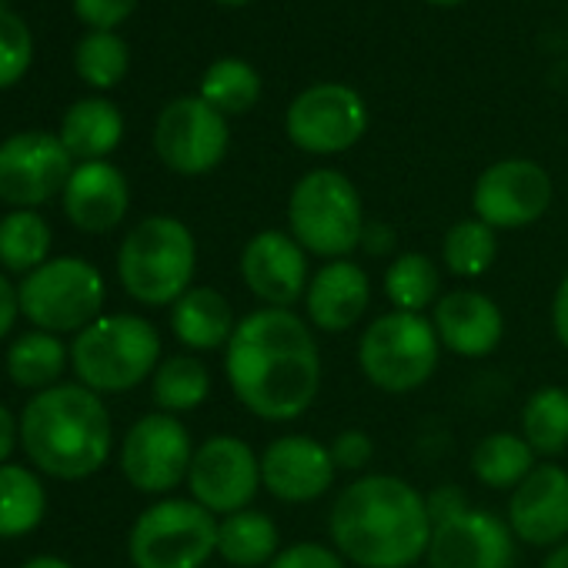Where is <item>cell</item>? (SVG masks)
<instances>
[{
    "label": "cell",
    "instance_id": "1",
    "mask_svg": "<svg viewBox=\"0 0 568 568\" xmlns=\"http://www.w3.org/2000/svg\"><path fill=\"white\" fill-rule=\"evenodd\" d=\"M234 398L261 422H295L322 392V352L312 325L292 308L244 315L224 348Z\"/></svg>",
    "mask_w": 568,
    "mask_h": 568
},
{
    "label": "cell",
    "instance_id": "2",
    "mask_svg": "<svg viewBox=\"0 0 568 568\" xmlns=\"http://www.w3.org/2000/svg\"><path fill=\"white\" fill-rule=\"evenodd\" d=\"M335 551L358 568H412L428 555L425 495L398 475H362L332 505Z\"/></svg>",
    "mask_w": 568,
    "mask_h": 568
},
{
    "label": "cell",
    "instance_id": "3",
    "mask_svg": "<svg viewBox=\"0 0 568 568\" xmlns=\"http://www.w3.org/2000/svg\"><path fill=\"white\" fill-rule=\"evenodd\" d=\"M21 445L31 465L61 481L98 475L114 448L111 412L101 395L78 385L38 392L21 412Z\"/></svg>",
    "mask_w": 568,
    "mask_h": 568
},
{
    "label": "cell",
    "instance_id": "4",
    "mask_svg": "<svg viewBox=\"0 0 568 568\" xmlns=\"http://www.w3.org/2000/svg\"><path fill=\"white\" fill-rule=\"evenodd\" d=\"M194 267V234L171 214H151L138 221L118 251V277L124 292L148 308L174 305L184 292H191Z\"/></svg>",
    "mask_w": 568,
    "mask_h": 568
},
{
    "label": "cell",
    "instance_id": "5",
    "mask_svg": "<svg viewBox=\"0 0 568 568\" xmlns=\"http://www.w3.org/2000/svg\"><path fill=\"white\" fill-rule=\"evenodd\" d=\"M161 365V335L141 315H101L71 345L78 382L98 395H121L154 378Z\"/></svg>",
    "mask_w": 568,
    "mask_h": 568
},
{
    "label": "cell",
    "instance_id": "6",
    "mask_svg": "<svg viewBox=\"0 0 568 568\" xmlns=\"http://www.w3.org/2000/svg\"><path fill=\"white\" fill-rule=\"evenodd\" d=\"M365 204L352 178L335 168L308 171L288 197V234L322 261H342L362 244Z\"/></svg>",
    "mask_w": 568,
    "mask_h": 568
},
{
    "label": "cell",
    "instance_id": "7",
    "mask_svg": "<svg viewBox=\"0 0 568 568\" xmlns=\"http://www.w3.org/2000/svg\"><path fill=\"white\" fill-rule=\"evenodd\" d=\"M21 315L48 335H81L104 312V277L84 257H51L24 274L18 288Z\"/></svg>",
    "mask_w": 568,
    "mask_h": 568
},
{
    "label": "cell",
    "instance_id": "8",
    "mask_svg": "<svg viewBox=\"0 0 568 568\" xmlns=\"http://www.w3.org/2000/svg\"><path fill=\"white\" fill-rule=\"evenodd\" d=\"M438 358L442 342L425 315H378L358 342L362 375L388 395H408L428 385V378L438 368Z\"/></svg>",
    "mask_w": 568,
    "mask_h": 568
},
{
    "label": "cell",
    "instance_id": "9",
    "mask_svg": "<svg viewBox=\"0 0 568 568\" xmlns=\"http://www.w3.org/2000/svg\"><path fill=\"white\" fill-rule=\"evenodd\" d=\"M217 551V515L194 498H161L138 515L128 538L134 568H204Z\"/></svg>",
    "mask_w": 568,
    "mask_h": 568
},
{
    "label": "cell",
    "instance_id": "10",
    "mask_svg": "<svg viewBox=\"0 0 568 568\" xmlns=\"http://www.w3.org/2000/svg\"><path fill=\"white\" fill-rule=\"evenodd\" d=\"M368 131V108L348 84H312L284 111L288 141L315 158L352 151Z\"/></svg>",
    "mask_w": 568,
    "mask_h": 568
},
{
    "label": "cell",
    "instance_id": "11",
    "mask_svg": "<svg viewBox=\"0 0 568 568\" xmlns=\"http://www.w3.org/2000/svg\"><path fill=\"white\" fill-rule=\"evenodd\" d=\"M231 144L227 118L217 114L201 98L171 101L154 124V151L161 164L184 178H201L214 171Z\"/></svg>",
    "mask_w": 568,
    "mask_h": 568
},
{
    "label": "cell",
    "instance_id": "12",
    "mask_svg": "<svg viewBox=\"0 0 568 568\" xmlns=\"http://www.w3.org/2000/svg\"><path fill=\"white\" fill-rule=\"evenodd\" d=\"M194 445L178 415L151 412L138 418L121 445V471L144 495H168L187 481Z\"/></svg>",
    "mask_w": 568,
    "mask_h": 568
},
{
    "label": "cell",
    "instance_id": "13",
    "mask_svg": "<svg viewBox=\"0 0 568 568\" xmlns=\"http://www.w3.org/2000/svg\"><path fill=\"white\" fill-rule=\"evenodd\" d=\"M58 134L24 131L0 144V201L14 211H34L64 194L74 168Z\"/></svg>",
    "mask_w": 568,
    "mask_h": 568
},
{
    "label": "cell",
    "instance_id": "14",
    "mask_svg": "<svg viewBox=\"0 0 568 568\" xmlns=\"http://www.w3.org/2000/svg\"><path fill=\"white\" fill-rule=\"evenodd\" d=\"M187 488L211 515L244 511L261 488V455L237 435H211L194 448Z\"/></svg>",
    "mask_w": 568,
    "mask_h": 568
},
{
    "label": "cell",
    "instance_id": "15",
    "mask_svg": "<svg viewBox=\"0 0 568 568\" xmlns=\"http://www.w3.org/2000/svg\"><path fill=\"white\" fill-rule=\"evenodd\" d=\"M551 204V178L538 161L505 158L485 168L471 191V211L495 231L535 224Z\"/></svg>",
    "mask_w": 568,
    "mask_h": 568
},
{
    "label": "cell",
    "instance_id": "16",
    "mask_svg": "<svg viewBox=\"0 0 568 568\" xmlns=\"http://www.w3.org/2000/svg\"><path fill=\"white\" fill-rule=\"evenodd\" d=\"M241 281L261 308H295L308 292V251L288 231H257L241 251Z\"/></svg>",
    "mask_w": 568,
    "mask_h": 568
},
{
    "label": "cell",
    "instance_id": "17",
    "mask_svg": "<svg viewBox=\"0 0 568 568\" xmlns=\"http://www.w3.org/2000/svg\"><path fill=\"white\" fill-rule=\"evenodd\" d=\"M428 568H511L515 531L508 518L485 508H468L458 518L435 525L428 541Z\"/></svg>",
    "mask_w": 568,
    "mask_h": 568
},
{
    "label": "cell",
    "instance_id": "18",
    "mask_svg": "<svg viewBox=\"0 0 568 568\" xmlns=\"http://www.w3.org/2000/svg\"><path fill=\"white\" fill-rule=\"evenodd\" d=\"M335 458L312 435H281L261 452V488L288 505L318 501L335 485Z\"/></svg>",
    "mask_w": 568,
    "mask_h": 568
},
{
    "label": "cell",
    "instance_id": "19",
    "mask_svg": "<svg viewBox=\"0 0 568 568\" xmlns=\"http://www.w3.org/2000/svg\"><path fill=\"white\" fill-rule=\"evenodd\" d=\"M508 525L515 538L538 548L568 541V471L541 462L508 498Z\"/></svg>",
    "mask_w": 568,
    "mask_h": 568
},
{
    "label": "cell",
    "instance_id": "20",
    "mask_svg": "<svg viewBox=\"0 0 568 568\" xmlns=\"http://www.w3.org/2000/svg\"><path fill=\"white\" fill-rule=\"evenodd\" d=\"M432 325L442 348L458 358H488L505 338L501 308L475 288L442 295L432 308Z\"/></svg>",
    "mask_w": 568,
    "mask_h": 568
},
{
    "label": "cell",
    "instance_id": "21",
    "mask_svg": "<svg viewBox=\"0 0 568 568\" xmlns=\"http://www.w3.org/2000/svg\"><path fill=\"white\" fill-rule=\"evenodd\" d=\"M372 305V277L352 257L328 261L312 274L305 292L308 325L325 335L352 332Z\"/></svg>",
    "mask_w": 568,
    "mask_h": 568
},
{
    "label": "cell",
    "instance_id": "22",
    "mask_svg": "<svg viewBox=\"0 0 568 568\" xmlns=\"http://www.w3.org/2000/svg\"><path fill=\"white\" fill-rule=\"evenodd\" d=\"M61 204L78 231L108 234L124 221L131 207V187L111 161H84L74 168Z\"/></svg>",
    "mask_w": 568,
    "mask_h": 568
},
{
    "label": "cell",
    "instance_id": "23",
    "mask_svg": "<svg viewBox=\"0 0 568 568\" xmlns=\"http://www.w3.org/2000/svg\"><path fill=\"white\" fill-rule=\"evenodd\" d=\"M237 322L227 298L217 288L197 284L171 305V332L191 352H217L227 348Z\"/></svg>",
    "mask_w": 568,
    "mask_h": 568
},
{
    "label": "cell",
    "instance_id": "24",
    "mask_svg": "<svg viewBox=\"0 0 568 568\" xmlns=\"http://www.w3.org/2000/svg\"><path fill=\"white\" fill-rule=\"evenodd\" d=\"M58 138L81 164L104 161L124 138V118L108 98H84L64 111Z\"/></svg>",
    "mask_w": 568,
    "mask_h": 568
},
{
    "label": "cell",
    "instance_id": "25",
    "mask_svg": "<svg viewBox=\"0 0 568 568\" xmlns=\"http://www.w3.org/2000/svg\"><path fill=\"white\" fill-rule=\"evenodd\" d=\"M277 525L271 515L244 508L217 521V555L234 568H261L277 555Z\"/></svg>",
    "mask_w": 568,
    "mask_h": 568
},
{
    "label": "cell",
    "instance_id": "26",
    "mask_svg": "<svg viewBox=\"0 0 568 568\" xmlns=\"http://www.w3.org/2000/svg\"><path fill=\"white\" fill-rule=\"evenodd\" d=\"M48 511V491L34 468L0 465V538L31 535Z\"/></svg>",
    "mask_w": 568,
    "mask_h": 568
},
{
    "label": "cell",
    "instance_id": "27",
    "mask_svg": "<svg viewBox=\"0 0 568 568\" xmlns=\"http://www.w3.org/2000/svg\"><path fill=\"white\" fill-rule=\"evenodd\" d=\"M68 348L61 342V335H48V332H28L21 335L11 348H8V378L18 388H31V392H44L61 385V375L68 368Z\"/></svg>",
    "mask_w": 568,
    "mask_h": 568
},
{
    "label": "cell",
    "instance_id": "28",
    "mask_svg": "<svg viewBox=\"0 0 568 568\" xmlns=\"http://www.w3.org/2000/svg\"><path fill=\"white\" fill-rule=\"evenodd\" d=\"M535 468V452L521 435L495 432L485 435L471 452V475L498 491H515Z\"/></svg>",
    "mask_w": 568,
    "mask_h": 568
},
{
    "label": "cell",
    "instance_id": "29",
    "mask_svg": "<svg viewBox=\"0 0 568 568\" xmlns=\"http://www.w3.org/2000/svg\"><path fill=\"white\" fill-rule=\"evenodd\" d=\"M382 288H385V298L392 302V312L425 315V308L438 305L442 274L428 254L405 251L388 264Z\"/></svg>",
    "mask_w": 568,
    "mask_h": 568
},
{
    "label": "cell",
    "instance_id": "30",
    "mask_svg": "<svg viewBox=\"0 0 568 568\" xmlns=\"http://www.w3.org/2000/svg\"><path fill=\"white\" fill-rule=\"evenodd\" d=\"M151 395L164 415L194 412L211 395V372L194 355H171L158 365V372L151 378Z\"/></svg>",
    "mask_w": 568,
    "mask_h": 568
},
{
    "label": "cell",
    "instance_id": "31",
    "mask_svg": "<svg viewBox=\"0 0 568 568\" xmlns=\"http://www.w3.org/2000/svg\"><path fill=\"white\" fill-rule=\"evenodd\" d=\"M521 438L535 455H561L568 448V388L545 385L521 408Z\"/></svg>",
    "mask_w": 568,
    "mask_h": 568
},
{
    "label": "cell",
    "instance_id": "32",
    "mask_svg": "<svg viewBox=\"0 0 568 568\" xmlns=\"http://www.w3.org/2000/svg\"><path fill=\"white\" fill-rule=\"evenodd\" d=\"M51 227L38 211H11L0 217V267L31 274L48 264Z\"/></svg>",
    "mask_w": 568,
    "mask_h": 568
},
{
    "label": "cell",
    "instance_id": "33",
    "mask_svg": "<svg viewBox=\"0 0 568 568\" xmlns=\"http://www.w3.org/2000/svg\"><path fill=\"white\" fill-rule=\"evenodd\" d=\"M201 101H207L217 114L234 118L257 104L261 98V78L257 71L241 58H221L214 61L201 78Z\"/></svg>",
    "mask_w": 568,
    "mask_h": 568
},
{
    "label": "cell",
    "instance_id": "34",
    "mask_svg": "<svg viewBox=\"0 0 568 568\" xmlns=\"http://www.w3.org/2000/svg\"><path fill=\"white\" fill-rule=\"evenodd\" d=\"M498 257L495 227L478 217H465L448 227L442 241V261L455 277H481Z\"/></svg>",
    "mask_w": 568,
    "mask_h": 568
},
{
    "label": "cell",
    "instance_id": "35",
    "mask_svg": "<svg viewBox=\"0 0 568 568\" xmlns=\"http://www.w3.org/2000/svg\"><path fill=\"white\" fill-rule=\"evenodd\" d=\"M74 68L78 78L94 91H111L124 81L131 68V54L114 31H91L74 51Z\"/></svg>",
    "mask_w": 568,
    "mask_h": 568
},
{
    "label": "cell",
    "instance_id": "36",
    "mask_svg": "<svg viewBox=\"0 0 568 568\" xmlns=\"http://www.w3.org/2000/svg\"><path fill=\"white\" fill-rule=\"evenodd\" d=\"M34 61V41L24 18L0 11V91L14 88Z\"/></svg>",
    "mask_w": 568,
    "mask_h": 568
},
{
    "label": "cell",
    "instance_id": "37",
    "mask_svg": "<svg viewBox=\"0 0 568 568\" xmlns=\"http://www.w3.org/2000/svg\"><path fill=\"white\" fill-rule=\"evenodd\" d=\"M267 568H348V561L322 541H295L281 548Z\"/></svg>",
    "mask_w": 568,
    "mask_h": 568
},
{
    "label": "cell",
    "instance_id": "38",
    "mask_svg": "<svg viewBox=\"0 0 568 568\" xmlns=\"http://www.w3.org/2000/svg\"><path fill=\"white\" fill-rule=\"evenodd\" d=\"M138 8V0H74L78 18L91 31H114L121 28Z\"/></svg>",
    "mask_w": 568,
    "mask_h": 568
},
{
    "label": "cell",
    "instance_id": "39",
    "mask_svg": "<svg viewBox=\"0 0 568 568\" xmlns=\"http://www.w3.org/2000/svg\"><path fill=\"white\" fill-rule=\"evenodd\" d=\"M328 448H332V458H335V468L338 471H365L368 462L375 458V442L362 428L342 432Z\"/></svg>",
    "mask_w": 568,
    "mask_h": 568
},
{
    "label": "cell",
    "instance_id": "40",
    "mask_svg": "<svg viewBox=\"0 0 568 568\" xmlns=\"http://www.w3.org/2000/svg\"><path fill=\"white\" fill-rule=\"evenodd\" d=\"M425 505H428L432 528H435V525H445V521H452V518H458L462 511L471 508V505H468V495H465L458 485H452V481L432 488V491L425 495Z\"/></svg>",
    "mask_w": 568,
    "mask_h": 568
},
{
    "label": "cell",
    "instance_id": "41",
    "mask_svg": "<svg viewBox=\"0 0 568 568\" xmlns=\"http://www.w3.org/2000/svg\"><path fill=\"white\" fill-rule=\"evenodd\" d=\"M395 244H398V234H395V227H392L388 221H365V227H362V244H358L365 254L385 257V254L395 251Z\"/></svg>",
    "mask_w": 568,
    "mask_h": 568
},
{
    "label": "cell",
    "instance_id": "42",
    "mask_svg": "<svg viewBox=\"0 0 568 568\" xmlns=\"http://www.w3.org/2000/svg\"><path fill=\"white\" fill-rule=\"evenodd\" d=\"M21 315V302H18V288L11 284V277L0 271V338H8L14 322Z\"/></svg>",
    "mask_w": 568,
    "mask_h": 568
},
{
    "label": "cell",
    "instance_id": "43",
    "mask_svg": "<svg viewBox=\"0 0 568 568\" xmlns=\"http://www.w3.org/2000/svg\"><path fill=\"white\" fill-rule=\"evenodd\" d=\"M551 332H555L558 345L568 352V274L561 277V284L555 288V298H551Z\"/></svg>",
    "mask_w": 568,
    "mask_h": 568
},
{
    "label": "cell",
    "instance_id": "44",
    "mask_svg": "<svg viewBox=\"0 0 568 568\" xmlns=\"http://www.w3.org/2000/svg\"><path fill=\"white\" fill-rule=\"evenodd\" d=\"M18 438H21V425L14 418V412L8 405H0V465H8V458L14 455Z\"/></svg>",
    "mask_w": 568,
    "mask_h": 568
},
{
    "label": "cell",
    "instance_id": "45",
    "mask_svg": "<svg viewBox=\"0 0 568 568\" xmlns=\"http://www.w3.org/2000/svg\"><path fill=\"white\" fill-rule=\"evenodd\" d=\"M541 568H568V541L555 545V548L548 551V558H545Z\"/></svg>",
    "mask_w": 568,
    "mask_h": 568
},
{
    "label": "cell",
    "instance_id": "46",
    "mask_svg": "<svg viewBox=\"0 0 568 568\" xmlns=\"http://www.w3.org/2000/svg\"><path fill=\"white\" fill-rule=\"evenodd\" d=\"M21 568H74V565L64 561V558H58V555H38V558H31V561L21 565Z\"/></svg>",
    "mask_w": 568,
    "mask_h": 568
},
{
    "label": "cell",
    "instance_id": "47",
    "mask_svg": "<svg viewBox=\"0 0 568 568\" xmlns=\"http://www.w3.org/2000/svg\"><path fill=\"white\" fill-rule=\"evenodd\" d=\"M432 8H458V4H465V0H428Z\"/></svg>",
    "mask_w": 568,
    "mask_h": 568
},
{
    "label": "cell",
    "instance_id": "48",
    "mask_svg": "<svg viewBox=\"0 0 568 568\" xmlns=\"http://www.w3.org/2000/svg\"><path fill=\"white\" fill-rule=\"evenodd\" d=\"M217 4H224V8H244V4H251V0H217Z\"/></svg>",
    "mask_w": 568,
    "mask_h": 568
},
{
    "label": "cell",
    "instance_id": "49",
    "mask_svg": "<svg viewBox=\"0 0 568 568\" xmlns=\"http://www.w3.org/2000/svg\"><path fill=\"white\" fill-rule=\"evenodd\" d=\"M0 11H11V4H8V0H0Z\"/></svg>",
    "mask_w": 568,
    "mask_h": 568
}]
</instances>
